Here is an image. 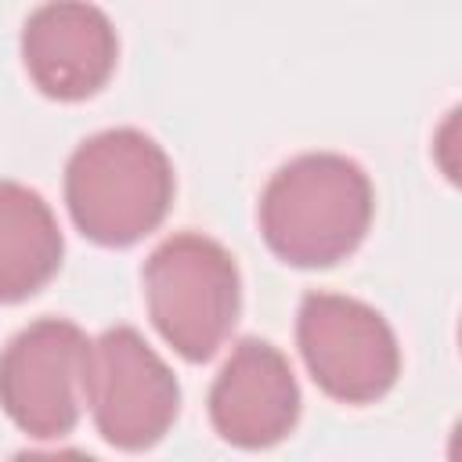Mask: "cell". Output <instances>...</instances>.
Returning <instances> with one entry per match:
<instances>
[{"label": "cell", "mask_w": 462, "mask_h": 462, "mask_svg": "<svg viewBox=\"0 0 462 462\" xmlns=\"http://www.w3.org/2000/svg\"><path fill=\"white\" fill-rule=\"evenodd\" d=\"M296 346L310 379L339 404H372L401 375V346L390 321L343 292L314 289L300 300Z\"/></svg>", "instance_id": "cell-4"}, {"label": "cell", "mask_w": 462, "mask_h": 462, "mask_svg": "<svg viewBox=\"0 0 462 462\" xmlns=\"http://www.w3.org/2000/svg\"><path fill=\"white\" fill-rule=\"evenodd\" d=\"M87 404L112 448L144 451L170 433L180 411V386L137 328L116 325L90 339Z\"/></svg>", "instance_id": "cell-6"}, {"label": "cell", "mask_w": 462, "mask_h": 462, "mask_svg": "<svg viewBox=\"0 0 462 462\" xmlns=\"http://www.w3.org/2000/svg\"><path fill=\"white\" fill-rule=\"evenodd\" d=\"M87 332L65 318H40L0 350V408L36 440L65 437L87 404Z\"/></svg>", "instance_id": "cell-5"}, {"label": "cell", "mask_w": 462, "mask_h": 462, "mask_svg": "<svg viewBox=\"0 0 462 462\" xmlns=\"http://www.w3.org/2000/svg\"><path fill=\"white\" fill-rule=\"evenodd\" d=\"M173 162L155 137L112 126L87 137L65 162V206L76 231L105 249L152 235L173 202Z\"/></svg>", "instance_id": "cell-2"}, {"label": "cell", "mask_w": 462, "mask_h": 462, "mask_svg": "<svg viewBox=\"0 0 462 462\" xmlns=\"http://www.w3.org/2000/svg\"><path fill=\"white\" fill-rule=\"evenodd\" d=\"M141 282L155 332L184 361H209L231 339L242 310V278L220 242L199 231L170 235L144 260Z\"/></svg>", "instance_id": "cell-3"}, {"label": "cell", "mask_w": 462, "mask_h": 462, "mask_svg": "<svg viewBox=\"0 0 462 462\" xmlns=\"http://www.w3.org/2000/svg\"><path fill=\"white\" fill-rule=\"evenodd\" d=\"M375 191L361 162L339 152H303L274 170L260 195V235L289 267H336L368 235Z\"/></svg>", "instance_id": "cell-1"}, {"label": "cell", "mask_w": 462, "mask_h": 462, "mask_svg": "<svg viewBox=\"0 0 462 462\" xmlns=\"http://www.w3.org/2000/svg\"><path fill=\"white\" fill-rule=\"evenodd\" d=\"M119 36L94 4H43L22 25V65L54 101H87L116 72Z\"/></svg>", "instance_id": "cell-8"}, {"label": "cell", "mask_w": 462, "mask_h": 462, "mask_svg": "<svg viewBox=\"0 0 462 462\" xmlns=\"http://www.w3.org/2000/svg\"><path fill=\"white\" fill-rule=\"evenodd\" d=\"M11 462H97V458L76 448H61V451H18Z\"/></svg>", "instance_id": "cell-10"}, {"label": "cell", "mask_w": 462, "mask_h": 462, "mask_svg": "<svg viewBox=\"0 0 462 462\" xmlns=\"http://www.w3.org/2000/svg\"><path fill=\"white\" fill-rule=\"evenodd\" d=\"M209 422L242 451L282 444L300 422V383L289 357L267 339L235 343L209 386Z\"/></svg>", "instance_id": "cell-7"}, {"label": "cell", "mask_w": 462, "mask_h": 462, "mask_svg": "<svg viewBox=\"0 0 462 462\" xmlns=\"http://www.w3.org/2000/svg\"><path fill=\"white\" fill-rule=\"evenodd\" d=\"M65 238L40 191L0 180V303L36 296L61 267Z\"/></svg>", "instance_id": "cell-9"}]
</instances>
